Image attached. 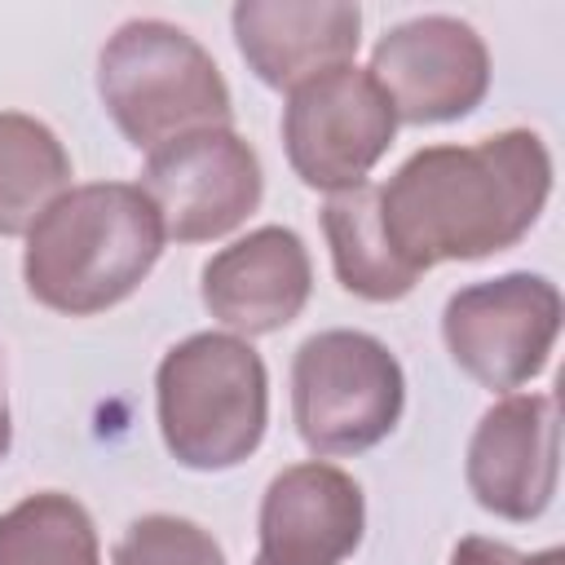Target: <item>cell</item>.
Returning <instances> with one entry per match:
<instances>
[{
  "label": "cell",
  "mask_w": 565,
  "mask_h": 565,
  "mask_svg": "<svg viewBox=\"0 0 565 565\" xmlns=\"http://www.w3.org/2000/svg\"><path fill=\"white\" fill-rule=\"evenodd\" d=\"M552 194V154L539 132L508 128L472 146L415 150L380 190L393 252L415 269L481 260L530 234Z\"/></svg>",
  "instance_id": "1"
},
{
  "label": "cell",
  "mask_w": 565,
  "mask_h": 565,
  "mask_svg": "<svg viewBox=\"0 0 565 565\" xmlns=\"http://www.w3.org/2000/svg\"><path fill=\"white\" fill-rule=\"evenodd\" d=\"M163 243V221L141 185H75L26 230L22 278L44 309L88 318L128 300Z\"/></svg>",
  "instance_id": "2"
},
{
  "label": "cell",
  "mask_w": 565,
  "mask_h": 565,
  "mask_svg": "<svg viewBox=\"0 0 565 565\" xmlns=\"http://www.w3.org/2000/svg\"><path fill=\"white\" fill-rule=\"evenodd\" d=\"M97 93L115 128L137 150L177 137L230 128L234 102L212 53L181 26L159 18L124 22L97 57Z\"/></svg>",
  "instance_id": "3"
},
{
  "label": "cell",
  "mask_w": 565,
  "mask_h": 565,
  "mask_svg": "<svg viewBox=\"0 0 565 565\" xmlns=\"http://www.w3.org/2000/svg\"><path fill=\"white\" fill-rule=\"evenodd\" d=\"M159 433L177 463L221 472L243 463L269 419V375L260 353L221 331L172 344L154 375Z\"/></svg>",
  "instance_id": "4"
},
{
  "label": "cell",
  "mask_w": 565,
  "mask_h": 565,
  "mask_svg": "<svg viewBox=\"0 0 565 565\" xmlns=\"http://www.w3.org/2000/svg\"><path fill=\"white\" fill-rule=\"evenodd\" d=\"M406 402L402 362L366 331H318L291 362V419L313 455H362L384 441Z\"/></svg>",
  "instance_id": "5"
},
{
  "label": "cell",
  "mask_w": 565,
  "mask_h": 565,
  "mask_svg": "<svg viewBox=\"0 0 565 565\" xmlns=\"http://www.w3.org/2000/svg\"><path fill=\"white\" fill-rule=\"evenodd\" d=\"M397 115L371 71L331 66L287 93L282 146L296 177L313 190H353L393 146Z\"/></svg>",
  "instance_id": "6"
},
{
  "label": "cell",
  "mask_w": 565,
  "mask_h": 565,
  "mask_svg": "<svg viewBox=\"0 0 565 565\" xmlns=\"http://www.w3.org/2000/svg\"><path fill=\"white\" fill-rule=\"evenodd\" d=\"M561 291L543 274H503L459 287L446 300L441 335L450 358L486 388L530 384L556 344Z\"/></svg>",
  "instance_id": "7"
},
{
  "label": "cell",
  "mask_w": 565,
  "mask_h": 565,
  "mask_svg": "<svg viewBox=\"0 0 565 565\" xmlns=\"http://www.w3.org/2000/svg\"><path fill=\"white\" fill-rule=\"evenodd\" d=\"M141 194L163 221V238L207 243L238 230L265 194L260 159L234 128H207L159 146L141 172Z\"/></svg>",
  "instance_id": "8"
},
{
  "label": "cell",
  "mask_w": 565,
  "mask_h": 565,
  "mask_svg": "<svg viewBox=\"0 0 565 565\" xmlns=\"http://www.w3.org/2000/svg\"><path fill=\"white\" fill-rule=\"evenodd\" d=\"M371 79L406 124H446L481 106L490 88L486 40L446 13L397 22L371 53Z\"/></svg>",
  "instance_id": "9"
},
{
  "label": "cell",
  "mask_w": 565,
  "mask_h": 565,
  "mask_svg": "<svg viewBox=\"0 0 565 565\" xmlns=\"http://www.w3.org/2000/svg\"><path fill=\"white\" fill-rule=\"evenodd\" d=\"M561 481V419L552 393L494 402L468 441V490L503 521H534Z\"/></svg>",
  "instance_id": "10"
},
{
  "label": "cell",
  "mask_w": 565,
  "mask_h": 565,
  "mask_svg": "<svg viewBox=\"0 0 565 565\" xmlns=\"http://www.w3.org/2000/svg\"><path fill=\"white\" fill-rule=\"evenodd\" d=\"M309 252L287 225H260L203 265L207 313L243 335H269L296 322L309 300Z\"/></svg>",
  "instance_id": "11"
},
{
  "label": "cell",
  "mask_w": 565,
  "mask_h": 565,
  "mask_svg": "<svg viewBox=\"0 0 565 565\" xmlns=\"http://www.w3.org/2000/svg\"><path fill=\"white\" fill-rule=\"evenodd\" d=\"M362 486L335 463L282 468L260 499V561L340 565L362 543Z\"/></svg>",
  "instance_id": "12"
},
{
  "label": "cell",
  "mask_w": 565,
  "mask_h": 565,
  "mask_svg": "<svg viewBox=\"0 0 565 565\" xmlns=\"http://www.w3.org/2000/svg\"><path fill=\"white\" fill-rule=\"evenodd\" d=\"M243 62L269 88H296L358 53L362 9L344 0H243L230 13Z\"/></svg>",
  "instance_id": "13"
},
{
  "label": "cell",
  "mask_w": 565,
  "mask_h": 565,
  "mask_svg": "<svg viewBox=\"0 0 565 565\" xmlns=\"http://www.w3.org/2000/svg\"><path fill=\"white\" fill-rule=\"evenodd\" d=\"M322 230L331 243V265L344 291L362 300H402L415 287V269L393 252L384 221H380V185L362 181L353 190H340L322 207Z\"/></svg>",
  "instance_id": "14"
},
{
  "label": "cell",
  "mask_w": 565,
  "mask_h": 565,
  "mask_svg": "<svg viewBox=\"0 0 565 565\" xmlns=\"http://www.w3.org/2000/svg\"><path fill=\"white\" fill-rule=\"evenodd\" d=\"M71 190V154L31 115L0 110V234H26Z\"/></svg>",
  "instance_id": "15"
},
{
  "label": "cell",
  "mask_w": 565,
  "mask_h": 565,
  "mask_svg": "<svg viewBox=\"0 0 565 565\" xmlns=\"http://www.w3.org/2000/svg\"><path fill=\"white\" fill-rule=\"evenodd\" d=\"M0 565H102L93 516L71 494H26L0 516Z\"/></svg>",
  "instance_id": "16"
},
{
  "label": "cell",
  "mask_w": 565,
  "mask_h": 565,
  "mask_svg": "<svg viewBox=\"0 0 565 565\" xmlns=\"http://www.w3.org/2000/svg\"><path fill=\"white\" fill-rule=\"evenodd\" d=\"M115 565H225L221 543L185 516H137L115 543Z\"/></svg>",
  "instance_id": "17"
},
{
  "label": "cell",
  "mask_w": 565,
  "mask_h": 565,
  "mask_svg": "<svg viewBox=\"0 0 565 565\" xmlns=\"http://www.w3.org/2000/svg\"><path fill=\"white\" fill-rule=\"evenodd\" d=\"M450 565H565V552L561 547H547V552H516L499 539H481V534H468L459 539V547L450 552Z\"/></svg>",
  "instance_id": "18"
},
{
  "label": "cell",
  "mask_w": 565,
  "mask_h": 565,
  "mask_svg": "<svg viewBox=\"0 0 565 565\" xmlns=\"http://www.w3.org/2000/svg\"><path fill=\"white\" fill-rule=\"evenodd\" d=\"M9 450V406H4V388H0V459Z\"/></svg>",
  "instance_id": "19"
},
{
  "label": "cell",
  "mask_w": 565,
  "mask_h": 565,
  "mask_svg": "<svg viewBox=\"0 0 565 565\" xmlns=\"http://www.w3.org/2000/svg\"><path fill=\"white\" fill-rule=\"evenodd\" d=\"M256 565H269V561H260V556H256Z\"/></svg>",
  "instance_id": "20"
}]
</instances>
